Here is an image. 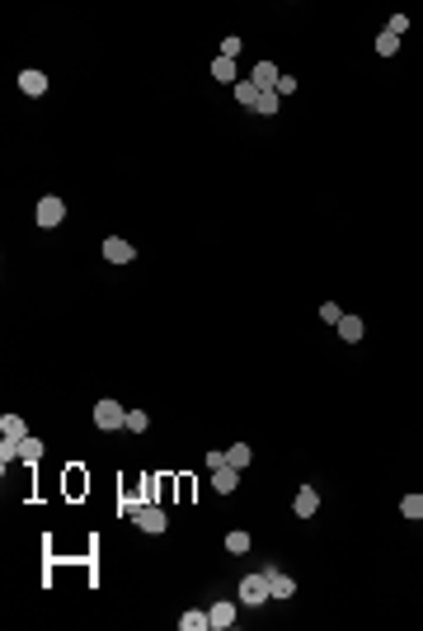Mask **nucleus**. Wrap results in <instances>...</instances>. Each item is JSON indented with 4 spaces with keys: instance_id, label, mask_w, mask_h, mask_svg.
<instances>
[{
    "instance_id": "obj_1",
    "label": "nucleus",
    "mask_w": 423,
    "mask_h": 631,
    "mask_svg": "<svg viewBox=\"0 0 423 631\" xmlns=\"http://www.w3.org/2000/svg\"><path fill=\"white\" fill-rule=\"evenodd\" d=\"M273 599V589H268V575H245L240 580V603L245 608H259V603Z\"/></svg>"
},
{
    "instance_id": "obj_2",
    "label": "nucleus",
    "mask_w": 423,
    "mask_h": 631,
    "mask_svg": "<svg viewBox=\"0 0 423 631\" xmlns=\"http://www.w3.org/2000/svg\"><path fill=\"white\" fill-rule=\"evenodd\" d=\"M33 217H38V226H43V231H52V226H62V221H66V203L47 193V198H38V207H33Z\"/></svg>"
},
{
    "instance_id": "obj_3",
    "label": "nucleus",
    "mask_w": 423,
    "mask_h": 631,
    "mask_svg": "<svg viewBox=\"0 0 423 631\" xmlns=\"http://www.w3.org/2000/svg\"><path fill=\"white\" fill-rule=\"evenodd\" d=\"M94 424L113 434V429H123V424H127V410L118 405V401H99V405H94Z\"/></svg>"
},
{
    "instance_id": "obj_4",
    "label": "nucleus",
    "mask_w": 423,
    "mask_h": 631,
    "mask_svg": "<svg viewBox=\"0 0 423 631\" xmlns=\"http://www.w3.org/2000/svg\"><path fill=\"white\" fill-rule=\"evenodd\" d=\"M146 490H151V481H137L132 490H123V495H118V514H127V519H137L141 509H146Z\"/></svg>"
},
{
    "instance_id": "obj_5",
    "label": "nucleus",
    "mask_w": 423,
    "mask_h": 631,
    "mask_svg": "<svg viewBox=\"0 0 423 631\" xmlns=\"http://www.w3.org/2000/svg\"><path fill=\"white\" fill-rule=\"evenodd\" d=\"M132 523H137L141 533H165V528H170V519H165V509H160V505H146Z\"/></svg>"
},
{
    "instance_id": "obj_6",
    "label": "nucleus",
    "mask_w": 423,
    "mask_h": 631,
    "mask_svg": "<svg viewBox=\"0 0 423 631\" xmlns=\"http://www.w3.org/2000/svg\"><path fill=\"white\" fill-rule=\"evenodd\" d=\"M104 259H109V264H132V259H137V245H127L123 236H109L104 240Z\"/></svg>"
},
{
    "instance_id": "obj_7",
    "label": "nucleus",
    "mask_w": 423,
    "mask_h": 631,
    "mask_svg": "<svg viewBox=\"0 0 423 631\" xmlns=\"http://www.w3.org/2000/svg\"><path fill=\"white\" fill-rule=\"evenodd\" d=\"M254 85H259V95H268V90H278V80H282V71H278V66H273V62H259V66H254Z\"/></svg>"
},
{
    "instance_id": "obj_8",
    "label": "nucleus",
    "mask_w": 423,
    "mask_h": 631,
    "mask_svg": "<svg viewBox=\"0 0 423 631\" xmlns=\"http://www.w3.org/2000/svg\"><path fill=\"white\" fill-rule=\"evenodd\" d=\"M235 486H240V467H231V462H226V467H217V471H212V490H217V495H231Z\"/></svg>"
},
{
    "instance_id": "obj_9",
    "label": "nucleus",
    "mask_w": 423,
    "mask_h": 631,
    "mask_svg": "<svg viewBox=\"0 0 423 631\" xmlns=\"http://www.w3.org/2000/svg\"><path fill=\"white\" fill-rule=\"evenodd\" d=\"M268 589H273V599H292V594H297V580L282 575V570H268Z\"/></svg>"
},
{
    "instance_id": "obj_10",
    "label": "nucleus",
    "mask_w": 423,
    "mask_h": 631,
    "mask_svg": "<svg viewBox=\"0 0 423 631\" xmlns=\"http://www.w3.org/2000/svg\"><path fill=\"white\" fill-rule=\"evenodd\" d=\"M292 509H297V519H315V509H320V495H315L311 486H301V490H297V505H292Z\"/></svg>"
},
{
    "instance_id": "obj_11",
    "label": "nucleus",
    "mask_w": 423,
    "mask_h": 631,
    "mask_svg": "<svg viewBox=\"0 0 423 631\" xmlns=\"http://www.w3.org/2000/svg\"><path fill=\"white\" fill-rule=\"evenodd\" d=\"M19 90H24V95H47V76L43 71H19Z\"/></svg>"
},
{
    "instance_id": "obj_12",
    "label": "nucleus",
    "mask_w": 423,
    "mask_h": 631,
    "mask_svg": "<svg viewBox=\"0 0 423 631\" xmlns=\"http://www.w3.org/2000/svg\"><path fill=\"white\" fill-rule=\"evenodd\" d=\"M334 330L344 334V344H358L362 334H367V325H362V316H344V320H339Z\"/></svg>"
},
{
    "instance_id": "obj_13",
    "label": "nucleus",
    "mask_w": 423,
    "mask_h": 631,
    "mask_svg": "<svg viewBox=\"0 0 423 631\" xmlns=\"http://www.w3.org/2000/svg\"><path fill=\"white\" fill-rule=\"evenodd\" d=\"M207 617H212V627H235V603H212V608H207Z\"/></svg>"
},
{
    "instance_id": "obj_14",
    "label": "nucleus",
    "mask_w": 423,
    "mask_h": 631,
    "mask_svg": "<svg viewBox=\"0 0 423 631\" xmlns=\"http://www.w3.org/2000/svg\"><path fill=\"white\" fill-rule=\"evenodd\" d=\"M0 434H5V438H15V443H24V438H29V424H24L19 415H5V419H0Z\"/></svg>"
},
{
    "instance_id": "obj_15",
    "label": "nucleus",
    "mask_w": 423,
    "mask_h": 631,
    "mask_svg": "<svg viewBox=\"0 0 423 631\" xmlns=\"http://www.w3.org/2000/svg\"><path fill=\"white\" fill-rule=\"evenodd\" d=\"M235 104L254 109V104H259V85H254V80H235Z\"/></svg>"
},
{
    "instance_id": "obj_16",
    "label": "nucleus",
    "mask_w": 423,
    "mask_h": 631,
    "mask_svg": "<svg viewBox=\"0 0 423 631\" xmlns=\"http://www.w3.org/2000/svg\"><path fill=\"white\" fill-rule=\"evenodd\" d=\"M250 457H254L250 443H231V448H226V462H231V467H240V471L250 467Z\"/></svg>"
},
{
    "instance_id": "obj_17",
    "label": "nucleus",
    "mask_w": 423,
    "mask_h": 631,
    "mask_svg": "<svg viewBox=\"0 0 423 631\" xmlns=\"http://www.w3.org/2000/svg\"><path fill=\"white\" fill-rule=\"evenodd\" d=\"M212 80H221V85H235V62H231V57H217V62H212Z\"/></svg>"
},
{
    "instance_id": "obj_18",
    "label": "nucleus",
    "mask_w": 423,
    "mask_h": 631,
    "mask_svg": "<svg viewBox=\"0 0 423 631\" xmlns=\"http://www.w3.org/2000/svg\"><path fill=\"white\" fill-rule=\"evenodd\" d=\"M250 547H254L250 533H240V528H235V533H226V552H231V556H245Z\"/></svg>"
},
{
    "instance_id": "obj_19",
    "label": "nucleus",
    "mask_w": 423,
    "mask_h": 631,
    "mask_svg": "<svg viewBox=\"0 0 423 631\" xmlns=\"http://www.w3.org/2000/svg\"><path fill=\"white\" fill-rule=\"evenodd\" d=\"M127 434H146V429H151V415H146V410H127Z\"/></svg>"
},
{
    "instance_id": "obj_20",
    "label": "nucleus",
    "mask_w": 423,
    "mask_h": 631,
    "mask_svg": "<svg viewBox=\"0 0 423 631\" xmlns=\"http://www.w3.org/2000/svg\"><path fill=\"white\" fill-rule=\"evenodd\" d=\"M179 627H184V631H203V627H212V617L193 608V613H184V617H179Z\"/></svg>"
},
{
    "instance_id": "obj_21",
    "label": "nucleus",
    "mask_w": 423,
    "mask_h": 631,
    "mask_svg": "<svg viewBox=\"0 0 423 631\" xmlns=\"http://www.w3.org/2000/svg\"><path fill=\"white\" fill-rule=\"evenodd\" d=\"M376 52H381V57H395V52H400V38H395V33H376Z\"/></svg>"
},
{
    "instance_id": "obj_22",
    "label": "nucleus",
    "mask_w": 423,
    "mask_h": 631,
    "mask_svg": "<svg viewBox=\"0 0 423 631\" xmlns=\"http://www.w3.org/2000/svg\"><path fill=\"white\" fill-rule=\"evenodd\" d=\"M38 457H43V443H38V438H24V443H19V462H29V467H33Z\"/></svg>"
},
{
    "instance_id": "obj_23",
    "label": "nucleus",
    "mask_w": 423,
    "mask_h": 631,
    "mask_svg": "<svg viewBox=\"0 0 423 631\" xmlns=\"http://www.w3.org/2000/svg\"><path fill=\"white\" fill-rule=\"evenodd\" d=\"M400 514H405V519H423V495H405V500H400Z\"/></svg>"
},
{
    "instance_id": "obj_24",
    "label": "nucleus",
    "mask_w": 423,
    "mask_h": 631,
    "mask_svg": "<svg viewBox=\"0 0 423 631\" xmlns=\"http://www.w3.org/2000/svg\"><path fill=\"white\" fill-rule=\"evenodd\" d=\"M278 104H282V95H278V90H268V95H259L254 113H268V118H273V113H278Z\"/></svg>"
},
{
    "instance_id": "obj_25",
    "label": "nucleus",
    "mask_w": 423,
    "mask_h": 631,
    "mask_svg": "<svg viewBox=\"0 0 423 631\" xmlns=\"http://www.w3.org/2000/svg\"><path fill=\"white\" fill-rule=\"evenodd\" d=\"M15 462H19V443H15V438H5V443H0V467L10 471Z\"/></svg>"
},
{
    "instance_id": "obj_26",
    "label": "nucleus",
    "mask_w": 423,
    "mask_h": 631,
    "mask_svg": "<svg viewBox=\"0 0 423 631\" xmlns=\"http://www.w3.org/2000/svg\"><path fill=\"white\" fill-rule=\"evenodd\" d=\"M320 320H329V325H339V320H344V311H339V301H325V306H320Z\"/></svg>"
},
{
    "instance_id": "obj_27",
    "label": "nucleus",
    "mask_w": 423,
    "mask_h": 631,
    "mask_svg": "<svg viewBox=\"0 0 423 631\" xmlns=\"http://www.w3.org/2000/svg\"><path fill=\"white\" fill-rule=\"evenodd\" d=\"M240 52H245V48H240V38H221V57H231V62H235Z\"/></svg>"
},
{
    "instance_id": "obj_28",
    "label": "nucleus",
    "mask_w": 423,
    "mask_h": 631,
    "mask_svg": "<svg viewBox=\"0 0 423 631\" xmlns=\"http://www.w3.org/2000/svg\"><path fill=\"white\" fill-rule=\"evenodd\" d=\"M409 29V15H391V24H386V33H395V38H400V33Z\"/></svg>"
},
{
    "instance_id": "obj_29",
    "label": "nucleus",
    "mask_w": 423,
    "mask_h": 631,
    "mask_svg": "<svg viewBox=\"0 0 423 631\" xmlns=\"http://www.w3.org/2000/svg\"><path fill=\"white\" fill-rule=\"evenodd\" d=\"M278 95H297V76H282L278 80Z\"/></svg>"
}]
</instances>
